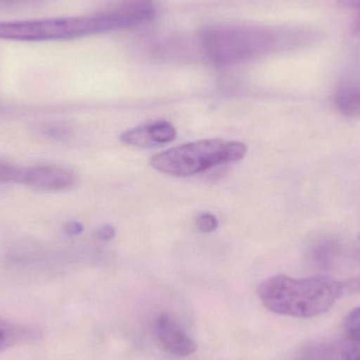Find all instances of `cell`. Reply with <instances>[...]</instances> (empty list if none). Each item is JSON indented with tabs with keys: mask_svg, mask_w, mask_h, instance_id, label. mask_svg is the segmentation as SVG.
Segmentation results:
<instances>
[{
	"mask_svg": "<svg viewBox=\"0 0 360 360\" xmlns=\"http://www.w3.org/2000/svg\"><path fill=\"white\" fill-rule=\"evenodd\" d=\"M336 1L345 8H354L360 10V0H336Z\"/></svg>",
	"mask_w": 360,
	"mask_h": 360,
	"instance_id": "18",
	"label": "cell"
},
{
	"mask_svg": "<svg viewBox=\"0 0 360 360\" xmlns=\"http://www.w3.org/2000/svg\"><path fill=\"white\" fill-rule=\"evenodd\" d=\"M345 344L316 345L307 349L302 354V360H344Z\"/></svg>",
	"mask_w": 360,
	"mask_h": 360,
	"instance_id": "10",
	"label": "cell"
},
{
	"mask_svg": "<svg viewBox=\"0 0 360 360\" xmlns=\"http://www.w3.org/2000/svg\"><path fill=\"white\" fill-rule=\"evenodd\" d=\"M84 230V226L78 221H69L65 226V232L70 236H77L82 234Z\"/></svg>",
	"mask_w": 360,
	"mask_h": 360,
	"instance_id": "17",
	"label": "cell"
},
{
	"mask_svg": "<svg viewBox=\"0 0 360 360\" xmlns=\"http://www.w3.org/2000/svg\"><path fill=\"white\" fill-rule=\"evenodd\" d=\"M335 105L344 115L360 116V73L352 74L342 80L336 91Z\"/></svg>",
	"mask_w": 360,
	"mask_h": 360,
	"instance_id": "8",
	"label": "cell"
},
{
	"mask_svg": "<svg viewBox=\"0 0 360 360\" xmlns=\"http://www.w3.org/2000/svg\"><path fill=\"white\" fill-rule=\"evenodd\" d=\"M176 129L167 120H156L143 126L129 129L120 135L124 145L137 148H154L168 145L176 139Z\"/></svg>",
	"mask_w": 360,
	"mask_h": 360,
	"instance_id": "6",
	"label": "cell"
},
{
	"mask_svg": "<svg viewBox=\"0 0 360 360\" xmlns=\"http://www.w3.org/2000/svg\"><path fill=\"white\" fill-rule=\"evenodd\" d=\"M257 295L275 314L313 319L331 310L342 297V281L329 276L293 278L275 275L259 283Z\"/></svg>",
	"mask_w": 360,
	"mask_h": 360,
	"instance_id": "2",
	"label": "cell"
},
{
	"mask_svg": "<svg viewBox=\"0 0 360 360\" xmlns=\"http://www.w3.org/2000/svg\"><path fill=\"white\" fill-rule=\"evenodd\" d=\"M345 330L350 340L360 342V307L348 315L345 321Z\"/></svg>",
	"mask_w": 360,
	"mask_h": 360,
	"instance_id": "12",
	"label": "cell"
},
{
	"mask_svg": "<svg viewBox=\"0 0 360 360\" xmlns=\"http://www.w3.org/2000/svg\"><path fill=\"white\" fill-rule=\"evenodd\" d=\"M21 184L42 191H65L73 188L76 176L73 172L63 167L35 166L23 168Z\"/></svg>",
	"mask_w": 360,
	"mask_h": 360,
	"instance_id": "5",
	"label": "cell"
},
{
	"mask_svg": "<svg viewBox=\"0 0 360 360\" xmlns=\"http://www.w3.org/2000/svg\"><path fill=\"white\" fill-rule=\"evenodd\" d=\"M145 25V15L132 2L95 16L57 17L34 20L0 21V39L57 41Z\"/></svg>",
	"mask_w": 360,
	"mask_h": 360,
	"instance_id": "1",
	"label": "cell"
},
{
	"mask_svg": "<svg viewBox=\"0 0 360 360\" xmlns=\"http://www.w3.org/2000/svg\"><path fill=\"white\" fill-rule=\"evenodd\" d=\"M23 168L0 162V184H11V182H20L22 179Z\"/></svg>",
	"mask_w": 360,
	"mask_h": 360,
	"instance_id": "11",
	"label": "cell"
},
{
	"mask_svg": "<svg viewBox=\"0 0 360 360\" xmlns=\"http://www.w3.org/2000/svg\"><path fill=\"white\" fill-rule=\"evenodd\" d=\"M342 297L360 294V275L342 281Z\"/></svg>",
	"mask_w": 360,
	"mask_h": 360,
	"instance_id": "14",
	"label": "cell"
},
{
	"mask_svg": "<svg viewBox=\"0 0 360 360\" xmlns=\"http://www.w3.org/2000/svg\"><path fill=\"white\" fill-rule=\"evenodd\" d=\"M29 1V0H0V6H10V4H17L19 2Z\"/></svg>",
	"mask_w": 360,
	"mask_h": 360,
	"instance_id": "20",
	"label": "cell"
},
{
	"mask_svg": "<svg viewBox=\"0 0 360 360\" xmlns=\"http://www.w3.org/2000/svg\"><path fill=\"white\" fill-rule=\"evenodd\" d=\"M195 224L201 233H212L218 228V219L214 214H199L195 219Z\"/></svg>",
	"mask_w": 360,
	"mask_h": 360,
	"instance_id": "13",
	"label": "cell"
},
{
	"mask_svg": "<svg viewBox=\"0 0 360 360\" xmlns=\"http://www.w3.org/2000/svg\"><path fill=\"white\" fill-rule=\"evenodd\" d=\"M353 32L357 35H360V13L355 18L354 23H353Z\"/></svg>",
	"mask_w": 360,
	"mask_h": 360,
	"instance_id": "19",
	"label": "cell"
},
{
	"mask_svg": "<svg viewBox=\"0 0 360 360\" xmlns=\"http://www.w3.org/2000/svg\"><path fill=\"white\" fill-rule=\"evenodd\" d=\"M344 360H360V342L350 340L345 344Z\"/></svg>",
	"mask_w": 360,
	"mask_h": 360,
	"instance_id": "15",
	"label": "cell"
},
{
	"mask_svg": "<svg viewBox=\"0 0 360 360\" xmlns=\"http://www.w3.org/2000/svg\"><path fill=\"white\" fill-rule=\"evenodd\" d=\"M115 229L107 224V226H103V228L99 229V230L97 231L96 235L101 240L107 241L113 239L114 237H115Z\"/></svg>",
	"mask_w": 360,
	"mask_h": 360,
	"instance_id": "16",
	"label": "cell"
},
{
	"mask_svg": "<svg viewBox=\"0 0 360 360\" xmlns=\"http://www.w3.org/2000/svg\"><path fill=\"white\" fill-rule=\"evenodd\" d=\"M41 332L31 326L18 325L0 319V352L39 340Z\"/></svg>",
	"mask_w": 360,
	"mask_h": 360,
	"instance_id": "9",
	"label": "cell"
},
{
	"mask_svg": "<svg viewBox=\"0 0 360 360\" xmlns=\"http://www.w3.org/2000/svg\"><path fill=\"white\" fill-rule=\"evenodd\" d=\"M247 152V146L240 141L203 139L160 152L150 160V165L170 176H194L222 165L240 162Z\"/></svg>",
	"mask_w": 360,
	"mask_h": 360,
	"instance_id": "3",
	"label": "cell"
},
{
	"mask_svg": "<svg viewBox=\"0 0 360 360\" xmlns=\"http://www.w3.org/2000/svg\"><path fill=\"white\" fill-rule=\"evenodd\" d=\"M272 39L266 33H255V32L238 31H211L205 36V46L212 56L216 59L240 58L243 55H247L250 46H268Z\"/></svg>",
	"mask_w": 360,
	"mask_h": 360,
	"instance_id": "4",
	"label": "cell"
},
{
	"mask_svg": "<svg viewBox=\"0 0 360 360\" xmlns=\"http://www.w3.org/2000/svg\"><path fill=\"white\" fill-rule=\"evenodd\" d=\"M155 334L165 350L175 356H190L196 351L194 340L169 315L162 314L156 319Z\"/></svg>",
	"mask_w": 360,
	"mask_h": 360,
	"instance_id": "7",
	"label": "cell"
}]
</instances>
